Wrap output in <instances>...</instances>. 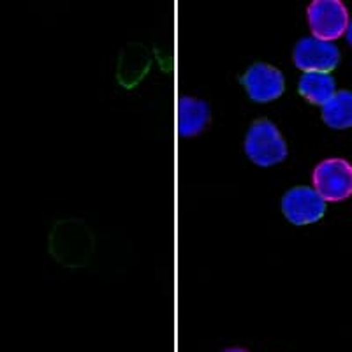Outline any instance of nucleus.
I'll return each mask as SVG.
<instances>
[{
	"label": "nucleus",
	"instance_id": "obj_1",
	"mask_svg": "<svg viewBox=\"0 0 352 352\" xmlns=\"http://www.w3.org/2000/svg\"><path fill=\"white\" fill-rule=\"evenodd\" d=\"M245 152L254 164L261 168H270L287 157V146L282 140L280 132L272 122L257 120L248 129L245 140Z\"/></svg>",
	"mask_w": 352,
	"mask_h": 352
},
{
	"label": "nucleus",
	"instance_id": "obj_2",
	"mask_svg": "<svg viewBox=\"0 0 352 352\" xmlns=\"http://www.w3.org/2000/svg\"><path fill=\"white\" fill-rule=\"evenodd\" d=\"M312 182L324 201H345L352 196V166L344 159H326L314 169Z\"/></svg>",
	"mask_w": 352,
	"mask_h": 352
},
{
	"label": "nucleus",
	"instance_id": "obj_3",
	"mask_svg": "<svg viewBox=\"0 0 352 352\" xmlns=\"http://www.w3.org/2000/svg\"><path fill=\"white\" fill-rule=\"evenodd\" d=\"M307 16L316 39L333 43L347 32L349 12L340 0H314Z\"/></svg>",
	"mask_w": 352,
	"mask_h": 352
},
{
	"label": "nucleus",
	"instance_id": "obj_4",
	"mask_svg": "<svg viewBox=\"0 0 352 352\" xmlns=\"http://www.w3.org/2000/svg\"><path fill=\"white\" fill-rule=\"evenodd\" d=\"M282 212L292 224H314L324 215L326 201L314 188L294 187L282 197Z\"/></svg>",
	"mask_w": 352,
	"mask_h": 352
},
{
	"label": "nucleus",
	"instance_id": "obj_5",
	"mask_svg": "<svg viewBox=\"0 0 352 352\" xmlns=\"http://www.w3.org/2000/svg\"><path fill=\"white\" fill-rule=\"evenodd\" d=\"M340 62V52L333 43L305 37L294 48V64L305 72H329Z\"/></svg>",
	"mask_w": 352,
	"mask_h": 352
},
{
	"label": "nucleus",
	"instance_id": "obj_6",
	"mask_svg": "<svg viewBox=\"0 0 352 352\" xmlns=\"http://www.w3.org/2000/svg\"><path fill=\"white\" fill-rule=\"evenodd\" d=\"M241 83L256 102H270L284 94V74L266 64H254L241 78Z\"/></svg>",
	"mask_w": 352,
	"mask_h": 352
},
{
	"label": "nucleus",
	"instance_id": "obj_7",
	"mask_svg": "<svg viewBox=\"0 0 352 352\" xmlns=\"http://www.w3.org/2000/svg\"><path fill=\"white\" fill-rule=\"evenodd\" d=\"M210 120V108L206 102L190 97H184L178 106V131L182 136H196Z\"/></svg>",
	"mask_w": 352,
	"mask_h": 352
},
{
	"label": "nucleus",
	"instance_id": "obj_8",
	"mask_svg": "<svg viewBox=\"0 0 352 352\" xmlns=\"http://www.w3.org/2000/svg\"><path fill=\"white\" fill-rule=\"evenodd\" d=\"M298 88L305 99L317 106H324L336 94L335 80L326 72H305Z\"/></svg>",
	"mask_w": 352,
	"mask_h": 352
},
{
	"label": "nucleus",
	"instance_id": "obj_9",
	"mask_svg": "<svg viewBox=\"0 0 352 352\" xmlns=\"http://www.w3.org/2000/svg\"><path fill=\"white\" fill-rule=\"evenodd\" d=\"M322 120L331 129L352 127V92H336L322 106Z\"/></svg>",
	"mask_w": 352,
	"mask_h": 352
},
{
	"label": "nucleus",
	"instance_id": "obj_10",
	"mask_svg": "<svg viewBox=\"0 0 352 352\" xmlns=\"http://www.w3.org/2000/svg\"><path fill=\"white\" fill-rule=\"evenodd\" d=\"M347 41H349V44H351L352 46V20H349V27H347Z\"/></svg>",
	"mask_w": 352,
	"mask_h": 352
},
{
	"label": "nucleus",
	"instance_id": "obj_11",
	"mask_svg": "<svg viewBox=\"0 0 352 352\" xmlns=\"http://www.w3.org/2000/svg\"><path fill=\"white\" fill-rule=\"evenodd\" d=\"M224 352H247V351H243V349H228V351Z\"/></svg>",
	"mask_w": 352,
	"mask_h": 352
}]
</instances>
